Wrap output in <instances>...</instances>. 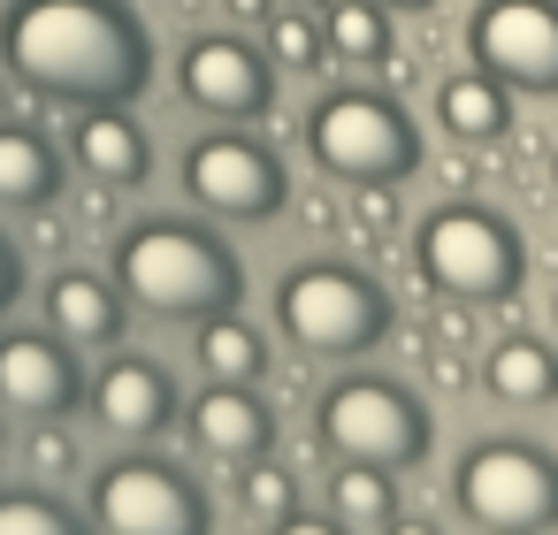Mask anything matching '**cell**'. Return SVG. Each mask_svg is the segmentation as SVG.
Wrapping results in <instances>:
<instances>
[{
	"instance_id": "cell-1",
	"label": "cell",
	"mask_w": 558,
	"mask_h": 535,
	"mask_svg": "<svg viewBox=\"0 0 558 535\" xmlns=\"http://www.w3.org/2000/svg\"><path fill=\"white\" fill-rule=\"evenodd\" d=\"M0 47H9V70L47 100L108 108L146 85V39L116 0H24Z\"/></svg>"
},
{
	"instance_id": "cell-2",
	"label": "cell",
	"mask_w": 558,
	"mask_h": 535,
	"mask_svg": "<svg viewBox=\"0 0 558 535\" xmlns=\"http://www.w3.org/2000/svg\"><path fill=\"white\" fill-rule=\"evenodd\" d=\"M116 276H123V291H131L138 306L177 314V321H207V314H222V306L238 299L230 260H222L199 230H177V222L131 230L123 253H116Z\"/></svg>"
},
{
	"instance_id": "cell-3",
	"label": "cell",
	"mask_w": 558,
	"mask_h": 535,
	"mask_svg": "<svg viewBox=\"0 0 558 535\" xmlns=\"http://www.w3.org/2000/svg\"><path fill=\"white\" fill-rule=\"evenodd\" d=\"M413 253H421V276L444 299H459V306L512 299V283H520V245H512V230L489 207H444V215H428Z\"/></svg>"
},
{
	"instance_id": "cell-4",
	"label": "cell",
	"mask_w": 558,
	"mask_h": 535,
	"mask_svg": "<svg viewBox=\"0 0 558 535\" xmlns=\"http://www.w3.org/2000/svg\"><path fill=\"white\" fill-rule=\"evenodd\" d=\"M459 504L466 520H482V535L497 527H558V459L535 451V443H474L466 466H459Z\"/></svg>"
},
{
	"instance_id": "cell-5",
	"label": "cell",
	"mask_w": 558,
	"mask_h": 535,
	"mask_svg": "<svg viewBox=\"0 0 558 535\" xmlns=\"http://www.w3.org/2000/svg\"><path fill=\"white\" fill-rule=\"evenodd\" d=\"M276 314H283V329H291V344L314 352V360H344V352H360V344L383 337V291H375L367 276L337 268V260L291 268Z\"/></svg>"
},
{
	"instance_id": "cell-6",
	"label": "cell",
	"mask_w": 558,
	"mask_h": 535,
	"mask_svg": "<svg viewBox=\"0 0 558 535\" xmlns=\"http://www.w3.org/2000/svg\"><path fill=\"white\" fill-rule=\"evenodd\" d=\"M314 161L344 184H398L413 169V131L375 93H337L314 108Z\"/></svg>"
},
{
	"instance_id": "cell-7",
	"label": "cell",
	"mask_w": 558,
	"mask_h": 535,
	"mask_svg": "<svg viewBox=\"0 0 558 535\" xmlns=\"http://www.w3.org/2000/svg\"><path fill=\"white\" fill-rule=\"evenodd\" d=\"M421 436H428L421 405H413L398 382H383V375H344V382L322 398V443H329L337 459L405 466V459L421 451Z\"/></svg>"
},
{
	"instance_id": "cell-8",
	"label": "cell",
	"mask_w": 558,
	"mask_h": 535,
	"mask_svg": "<svg viewBox=\"0 0 558 535\" xmlns=\"http://www.w3.org/2000/svg\"><path fill=\"white\" fill-rule=\"evenodd\" d=\"M466 47L482 77L520 93H558V0H482Z\"/></svg>"
},
{
	"instance_id": "cell-9",
	"label": "cell",
	"mask_w": 558,
	"mask_h": 535,
	"mask_svg": "<svg viewBox=\"0 0 558 535\" xmlns=\"http://www.w3.org/2000/svg\"><path fill=\"white\" fill-rule=\"evenodd\" d=\"M93 504H100L108 535H199V527H207L199 489H192L184 474H169L161 459H123V466H108L100 489H93Z\"/></svg>"
},
{
	"instance_id": "cell-10",
	"label": "cell",
	"mask_w": 558,
	"mask_h": 535,
	"mask_svg": "<svg viewBox=\"0 0 558 535\" xmlns=\"http://www.w3.org/2000/svg\"><path fill=\"white\" fill-rule=\"evenodd\" d=\"M184 184H192L199 207H215L230 222H268L276 199H283V169L253 138H199L192 161H184Z\"/></svg>"
},
{
	"instance_id": "cell-11",
	"label": "cell",
	"mask_w": 558,
	"mask_h": 535,
	"mask_svg": "<svg viewBox=\"0 0 558 535\" xmlns=\"http://www.w3.org/2000/svg\"><path fill=\"white\" fill-rule=\"evenodd\" d=\"M77 398V367L54 337H0V405L9 413H62Z\"/></svg>"
},
{
	"instance_id": "cell-12",
	"label": "cell",
	"mask_w": 558,
	"mask_h": 535,
	"mask_svg": "<svg viewBox=\"0 0 558 535\" xmlns=\"http://www.w3.org/2000/svg\"><path fill=\"white\" fill-rule=\"evenodd\" d=\"M184 93L207 108V115H253L268 100V70L238 47V39H199L184 54Z\"/></svg>"
},
{
	"instance_id": "cell-13",
	"label": "cell",
	"mask_w": 558,
	"mask_h": 535,
	"mask_svg": "<svg viewBox=\"0 0 558 535\" xmlns=\"http://www.w3.org/2000/svg\"><path fill=\"white\" fill-rule=\"evenodd\" d=\"M93 413H100L108 436L138 443V436H154L177 405H169V382H161L146 360H116V367H100V382H93Z\"/></svg>"
},
{
	"instance_id": "cell-14",
	"label": "cell",
	"mask_w": 558,
	"mask_h": 535,
	"mask_svg": "<svg viewBox=\"0 0 558 535\" xmlns=\"http://www.w3.org/2000/svg\"><path fill=\"white\" fill-rule=\"evenodd\" d=\"M192 436L215 451V459H260L268 451V405L245 398V382H215L199 405H192Z\"/></svg>"
},
{
	"instance_id": "cell-15",
	"label": "cell",
	"mask_w": 558,
	"mask_h": 535,
	"mask_svg": "<svg viewBox=\"0 0 558 535\" xmlns=\"http://www.w3.org/2000/svg\"><path fill=\"white\" fill-rule=\"evenodd\" d=\"M77 161L93 184H138L146 177V131L123 115V108H100L77 123Z\"/></svg>"
},
{
	"instance_id": "cell-16",
	"label": "cell",
	"mask_w": 558,
	"mask_h": 535,
	"mask_svg": "<svg viewBox=\"0 0 558 535\" xmlns=\"http://www.w3.org/2000/svg\"><path fill=\"white\" fill-rule=\"evenodd\" d=\"M482 382L505 405H543V398H558V352L535 344V337H505V344H489Z\"/></svg>"
},
{
	"instance_id": "cell-17",
	"label": "cell",
	"mask_w": 558,
	"mask_h": 535,
	"mask_svg": "<svg viewBox=\"0 0 558 535\" xmlns=\"http://www.w3.org/2000/svg\"><path fill=\"white\" fill-rule=\"evenodd\" d=\"M47 321H54L70 344H108V337H116V291H108L100 276H54Z\"/></svg>"
},
{
	"instance_id": "cell-18",
	"label": "cell",
	"mask_w": 558,
	"mask_h": 535,
	"mask_svg": "<svg viewBox=\"0 0 558 535\" xmlns=\"http://www.w3.org/2000/svg\"><path fill=\"white\" fill-rule=\"evenodd\" d=\"M436 115H444V131L466 138V146L505 138V93H497V77H451V85L436 93Z\"/></svg>"
},
{
	"instance_id": "cell-19",
	"label": "cell",
	"mask_w": 558,
	"mask_h": 535,
	"mask_svg": "<svg viewBox=\"0 0 558 535\" xmlns=\"http://www.w3.org/2000/svg\"><path fill=\"white\" fill-rule=\"evenodd\" d=\"M54 192V154L39 131H0V207H32Z\"/></svg>"
},
{
	"instance_id": "cell-20",
	"label": "cell",
	"mask_w": 558,
	"mask_h": 535,
	"mask_svg": "<svg viewBox=\"0 0 558 535\" xmlns=\"http://www.w3.org/2000/svg\"><path fill=\"white\" fill-rule=\"evenodd\" d=\"M199 360H207L215 382H253V375H260V337H253L245 321H230V314H207Z\"/></svg>"
},
{
	"instance_id": "cell-21",
	"label": "cell",
	"mask_w": 558,
	"mask_h": 535,
	"mask_svg": "<svg viewBox=\"0 0 558 535\" xmlns=\"http://www.w3.org/2000/svg\"><path fill=\"white\" fill-rule=\"evenodd\" d=\"M329 504H337V520H360V527H367V520H390V512H398V497H390V466H360V459H344Z\"/></svg>"
},
{
	"instance_id": "cell-22",
	"label": "cell",
	"mask_w": 558,
	"mask_h": 535,
	"mask_svg": "<svg viewBox=\"0 0 558 535\" xmlns=\"http://www.w3.org/2000/svg\"><path fill=\"white\" fill-rule=\"evenodd\" d=\"M322 39H329L337 62H375L383 54V16L367 9V0H337L329 24H322Z\"/></svg>"
},
{
	"instance_id": "cell-23",
	"label": "cell",
	"mask_w": 558,
	"mask_h": 535,
	"mask_svg": "<svg viewBox=\"0 0 558 535\" xmlns=\"http://www.w3.org/2000/svg\"><path fill=\"white\" fill-rule=\"evenodd\" d=\"M0 535H77V520H70L54 497L16 489V497H0Z\"/></svg>"
},
{
	"instance_id": "cell-24",
	"label": "cell",
	"mask_w": 558,
	"mask_h": 535,
	"mask_svg": "<svg viewBox=\"0 0 558 535\" xmlns=\"http://www.w3.org/2000/svg\"><path fill=\"white\" fill-rule=\"evenodd\" d=\"M238 497H245V512L283 520V512H291V474L268 466V459H245V466H238Z\"/></svg>"
},
{
	"instance_id": "cell-25",
	"label": "cell",
	"mask_w": 558,
	"mask_h": 535,
	"mask_svg": "<svg viewBox=\"0 0 558 535\" xmlns=\"http://www.w3.org/2000/svg\"><path fill=\"white\" fill-rule=\"evenodd\" d=\"M268 32H276L268 47H276V62H283V70H314V62H322V47H329V39H322V24H306L299 9H291V16H276Z\"/></svg>"
},
{
	"instance_id": "cell-26",
	"label": "cell",
	"mask_w": 558,
	"mask_h": 535,
	"mask_svg": "<svg viewBox=\"0 0 558 535\" xmlns=\"http://www.w3.org/2000/svg\"><path fill=\"white\" fill-rule=\"evenodd\" d=\"M70 459H77V451H70V436H54V428H39V436H32V466H39V474H70Z\"/></svg>"
},
{
	"instance_id": "cell-27",
	"label": "cell",
	"mask_w": 558,
	"mask_h": 535,
	"mask_svg": "<svg viewBox=\"0 0 558 535\" xmlns=\"http://www.w3.org/2000/svg\"><path fill=\"white\" fill-rule=\"evenodd\" d=\"M276 535H344V527H337V520H306V512H283V520H276Z\"/></svg>"
},
{
	"instance_id": "cell-28",
	"label": "cell",
	"mask_w": 558,
	"mask_h": 535,
	"mask_svg": "<svg viewBox=\"0 0 558 535\" xmlns=\"http://www.w3.org/2000/svg\"><path fill=\"white\" fill-rule=\"evenodd\" d=\"M222 9H230V16H238V24H260V16H268V9H276V0H222Z\"/></svg>"
},
{
	"instance_id": "cell-29",
	"label": "cell",
	"mask_w": 558,
	"mask_h": 535,
	"mask_svg": "<svg viewBox=\"0 0 558 535\" xmlns=\"http://www.w3.org/2000/svg\"><path fill=\"white\" fill-rule=\"evenodd\" d=\"M9 299H16V253L0 245V306H9Z\"/></svg>"
},
{
	"instance_id": "cell-30",
	"label": "cell",
	"mask_w": 558,
	"mask_h": 535,
	"mask_svg": "<svg viewBox=\"0 0 558 535\" xmlns=\"http://www.w3.org/2000/svg\"><path fill=\"white\" fill-rule=\"evenodd\" d=\"M390 535H436V527H428V520H398V512H390Z\"/></svg>"
},
{
	"instance_id": "cell-31",
	"label": "cell",
	"mask_w": 558,
	"mask_h": 535,
	"mask_svg": "<svg viewBox=\"0 0 558 535\" xmlns=\"http://www.w3.org/2000/svg\"><path fill=\"white\" fill-rule=\"evenodd\" d=\"M291 9H299V16H314V9H329V0H291Z\"/></svg>"
},
{
	"instance_id": "cell-32",
	"label": "cell",
	"mask_w": 558,
	"mask_h": 535,
	"mask_svg": "<svg viewBox=\"0 0 558 535\" xmlns=\"http://www.w3.org/2000/svg\"><path fill=\"white\" fill-rule=\"evenodd\" d=\"M383 9H428V0H383Z\"/></svg>"
},
{
	"instance_id": "cell-33",
	"label": "cell",
	"mask_w": 558,
	"mask_h": 535,
	"mask_svg": "<svg viewBox=\"0 0 558 535\" xmlns=\"http://www.w3.org/2000/svg\"><path fill=\"white\" fill-rule=\"evenodd\" d=\"M497 535H520V527H497Z\"/></svg>"
}]
</instances>
